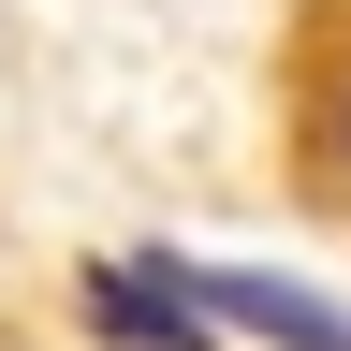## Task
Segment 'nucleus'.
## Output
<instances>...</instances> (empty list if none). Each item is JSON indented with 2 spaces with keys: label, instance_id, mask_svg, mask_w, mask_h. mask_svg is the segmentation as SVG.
Returning <instances> with one entry per match:
<instances>
[{
  "label": "nucleus",
  "instance_id": "f257e3e1",
  "mask_svg": "<svg viewBox=\"0 0 351 351\" xmlns=\"http://www.w3.org/2000/svg\"><path fill=\"white\" fill-rule=\"evenodd\" d=\"M132 278H161V307L249 322V337H278V351H351V307L293 293V278H249V263H132Z\"/></svg>",
  "mask_w": 351,
  "mask_h": 351
}]
</instances>
